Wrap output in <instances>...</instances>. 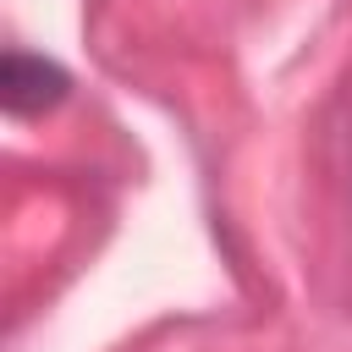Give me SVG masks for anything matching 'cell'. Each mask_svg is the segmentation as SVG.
I'll use <instances>...</instances> for the list:
<instances>
[{
    "instance_id": "6da1fadb",
    "label": "cell",
    "mask_w": 352,
    "mask_h": 352,
    "mask_svg": "<svg viewBox=\"0 0 352 352\" xmlns=\"http://www.w3.org/2000/svg\"><path fill=\"white\" fill-rule=\"evenodd\" d=\"M66 94H72V72L66 66H55L44 55H28V50H6V60H0V104H6V116L38 121L55 104H66Z\"/></svg>"
}]
</instances>
